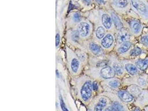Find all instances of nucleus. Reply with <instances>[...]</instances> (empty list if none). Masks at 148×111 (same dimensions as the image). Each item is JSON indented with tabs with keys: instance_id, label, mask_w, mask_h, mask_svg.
Wrapping results in <instances>:
<instances>
[{
	"instance_id": "1",
	"label": "nucleus",
	"mask_w": 148,
	"mask_h": 111,
	"mask_svg": "<svg viewBox=\"0 0 148 111\" xmlns=\"http://www.w3.org/2000/svg\"><path fill=\"white\" fill-rule=\"evenodd\" d=\"M122 84L127 87L135 84L143 89H148V74L145 72L135 76L124 77L122 80Z\"/></svg>"
},
{
	"instance_id": "2",
	"label": "nucleus",
	"mask_w": 148,
	"mask_h": 111,
	"mask_svg": "<svg viewBox=\"0 0 148 111\" xmlns=\"http://www.w3.org/2000/svg\"><path fill=\"white\" fill-rule=\"evenodd\" d=\"M135 11L141 18L140 21L144 24L148 23V5L143 0H130Z\"/></svg>"
},
{
	"instance_id": "3",
	"label": "nucleus",
	"mask_w": 148,
	"mask_h": 111,
	"mask_svg": "<svg viewBox=\"0 0 148 111\" xmlns=\"http://www.w3.org/2000/svg\"><path fill=\"white\" fill-rule=\"evenodd\" d=\"M126 27L128 28L135 38H138L143 34L144 25L138 19L131 18L127 21Z\"/></svg>"
},
{
	"instance_id": "4",
	"label": "nucleus",
	"mask_w": 148,
	"mask_h": 111,
	"mask_svg": "<svg viewBox=\"0 0 148 111\" xmlns=\"http://www.w3.org/2000/svg\"><path fill=\"white\" fill-rule=\"evenodd\" d=\"M121 61L126 73L130 76H135L143 73V72L137 68L132 59L123 60Z\"/></svg>"
},
{
	"instance_id": "5",
	"label": "nucleus",
	"mask_w": 148,
	"mask_h": 111,
	"mask_svg": "<svg viewBox=\"0 0 148 111\" xmlns=\"http://www.w3.org/2000/svg\"><path fill=\"white\" fill-rule=\"evenodd\" d=\"M134 37L132 35L128 28L125 26L120 31L116 32L115 42L116 45H120L124 42L134 40Z\"/></svg>"
},
{
	"instance_id": "6",
	"label": "nucleus",
	"mask_w": 148,
	"mask_h": 111,
	"mask_svg": "<svg viewBox=\"0 0 148 111\" xmlns=\"http://www.w3.org/2000/svg\"><path fill=\"white\" fill-rule=\"evenodd\" d=\"M137 42L135 41V40H130L116 45L115 48L116 52L119 55L126 56V58H127L129 52L137 43Z\"/></svg>"
},
{
	"instance_id": "7",
	"label": "nucleus",
	"mask_w": 148,
	"mask_h": 111,
	"mask_svg": "<svg viewBox=\"0 0 148 111\" xmlns=\"http://www.w3.org/2000/svg\"><path fill=\"white\" fill-rule=\"evenodd\" d=\"M111 61V66L114 70L115 73L116 74V76L118 78H124V76L127 74L121 61L118 60L115 56H112L110 60Z\"/></svg>"
},
{
	"instance_id": "8",
	"label": "nucleus",
	"mask_w": 148,
	"mask_h": 111,
	"mask_svg": "<svg viewBox=\"0 0 148 111\" xmlns=\"http://www.w3.org/2000/svg\"><path fill=\"white\" fill-rule=\"evenodd\" d=\"M92 82L90 80H87L82 84L80 90L81 97L84 101H87L92 95Z\"/></svg>"
},
{
	"instance_id": "9",
	"label": "nucleus",
	"mask_w": 148,
	"mask_h": 111,
	"mask_svg": "<svg viewBox=\"0 0 148 111\" xmlns=\"http://www.w3.org/2000/svg\"><path fill=\"white\" fill-rule=\"evenodd\" d=\"M135 106L143 110L148 106V89H143L139 96L135 99Z\"/></svg>"
},
{
	"instance_id": "10",
	"label": "nucleus",
	"mask_w": 148,
	"mask_h": 111,
	"mask_svg": "<svg viewBox=\"0 0 148 111\" xmlns=\"http://www.w3.org/2000/svg\"><path fill=\"white\" fill-rule=\"evenodd\" d=\"M115 37L112 33L109 32L101 39V45L102 48L105 49L109 50L113 49L114 46Z\"/></svg>"
},
{
	"instance_id": "11",
	"label": "nucleus",
	"mask_w": 148,
	"mask_h": 111,
	"mask_svg": "<svg viewBox=\"0 0 148 111\" xmlns=\"http://www.w3.org/2000/svg\"><path fill=\"white\" fill-rule=\"evenodd\" d=\"M117 97L124 103H134L135 98L133 97L127 89H121L116 92Z\"/></svg>"
},
{
	"instance_id": "12",
	"label": "nucleus",
	"mask_w": 148,
	"mask_h": 111,
	"mask_svg": "<svg viewBox=\"0 0 148 111\" xmlns=\"http://www.w3.org/2000/svg\"><path fill=\"white\" fill-rule=\"evenodd\" d=\"M99 75L101 78L105 80L110 79L116 77L114 70L110 65H107L101 68L99 72Z\"/></svg>"
},
{
	"instance_id": "13",
	"label": "nucleus",
	"mask_w": 148,
	"mask_h": 111,
	"mask_svg": "<svg viewBox=\"0 0 148 111\" xmlns=\"http://www.w3.org/2000/svg\"><path fill=\"white\" fill-rule=\"evenodd\" d=\"M90 26L88 23L81 22L77 26V31L81 37L87 38L90 34Z\"/></svg>"
},
{
	"instance_id": "14",
	"label": "nucleus",
	"mask_w": 148,
	"mask_h": 111,
	"mask_svg": "<svg viewBox=\"0 0 148 111\" xmlns=\"http://www.w3.org/2000/svg\"><path fill=\"white\" fill-rule=\"evenodd\" d=\"M133 62L143 73H145L148 69V56L144 58L137 57L133 59H132Z\"/></svg>"
},
{
	"instance_id": "15",
	"label": "nucleus",
	"mask_w": 148,
	"mask_h": 111,
	"mask_svg": "<svg viewBox=\"0 0 148 111\" xmlns=\"http://www.w3.org/2000/svg\"><path fill=\"white\" fill-rule=\"evenodd\" d=\"M148 53V51H147L145 49H143L139 45H135L129 52L127 58H132V59H133L135 58L140 57L143 55H146Z\"/></svg>"
},
{
	"instance_id": "16",
	"label": "nucleus",
	"mask_w": 148,
	"mask_h": 111,
	"mask_svg": "<svg viewBox=\"0 0 148 111\" xmlns=\"http://www.w3.org/2000/svg\"><path fill=\"white\" fill-rule=\"evenodd\" d=\"M101 22L102 25L107 31L115 30L111 16L108 14H103L101 15ZM116 31V30H115Z\"/></svg>"
},
{
	"instance_id": "17",
	"label": "nucleus",
	"mask_w": 148,
	"mask_h": 111,
	"mask_svg": "<svg viewBox=\"0 0 148 111\" xmlns=\"http://www.w3.org/2000/svg\"><path fill=\"white\" fill-rule=\"evenodd\" d=\"M69 64L70 69L73 73L76 74L79 72L81 68V61L78 57L71 56L69 60Z\"/></svg>"
},
{
	"instance_id": "18",
	"label": "nucleus",
	"mask_w": 148,
	"mask_h": 111,
	"mask_svg": "<svg viewBox=\"0 0 148 111\" xmlns=\"http://www.w3.org/2000/svg\"><path fill=\"white\" fill-rule=\"evenodd\" d=\"M106 81L108 87L113 90H119L122 85V81L119 78L115 77Z\"/></svg>"
},
{
	"instance_id": "19",
	"label": "nucleus",
	"mask_w": 148,
	"mask_h": 111,
	"mask_svg": "<svg viewBox=\"0 0 148 111\" xmlns=\"http://www.w3.org/2000/svg\"><path fill=\"white\" fill-rule=\"evenodd\" d=\"M110 16L112 18V21L113 22L116 32L120 31L122 28L125 27L123 21H121V19L117 14H115L114 12H112L110 14Z\"/></svg>"
},
{
	"instance_id": "20",
	"label": "nucleus",
	"mask_w": 148,
	"mask_h": 111,
	"mask_svg": "<svg viewBox=\"0 0 148 111\" xmlns=\"http://www.w3.org/2000/svg\"><path fill=\"white\" fill-rule=\"evenodd\" d=\"M112 111H129L124 103L119 101H113L110 106Z\"/></svg>"
},
{
	"instance_id": "21",
	"label": "nucleus",
	"mask_w": 148,
	"mask_h": 111,
	"mask_svg": "<svg viewBox=\"0 0 148 111\" xmlns=\"http://www.w3.org/2000/svg\"><path fill=\"white\" fill-rule=\"evenodd\" d=\"M90 51L95 55L101 56L104 53V50L101 46H99L94 42H91L88 46Z\"/></svg>"
},
{
	"instance_id": "22",
	"label": "nucleus",
	"mask_w": 148,
	"mask_h": 111,
	"mask_svg": "<svg viewBox=\"0 0 148 111\" xmlns=\"http://www.w3.org/2000/svg\"><path fill=\"white\" fill-rule=\"evenodd\" d=\"M137 43L141 45L143 49L148 52V32H143V34L138 38Z\"/></svg>"
},
{
	"instance_id": "23",
	"label": "nucleus",
	"mask_w": 148,
	"mask_h": 111,
	"mask_svg": "<svg viewBox=\"0 0 148 111\" xmlns=\"http://www.w3.org/2000/svg\"><path fill=\"white\" fill-rule=\"evenodd\" d=\"M127 90L130 93V94L134 97L135 99L141 93V91L143 89L136 85L132 84V85L127 86Z\"/></svg>"
},
{
	"instance_id": "24",
	"label": "nucleus",
	"mask_w": 148,
	"mask_h": 111,
	"mask_svg": "<svg viewBox=\"0 0 148 111\" xmlns=\"http://www.w3.org/2000/svg\"><path fill=\"white\" fill-rule=\"evenodd\" d=\"M108 104V99L106 97H101L95 106L94 111H102Z\"/></svg>"
},
{
	"instance_id": "25",
	"label": "nucleus",
	"mask_w": 148,
	"mask_h": 111,
	"mask_svg": "<svg viewBox=\"0 0 148 111\" xmlns=\"http://www.w3.org/2000/svg\"><path fill=\"white\" fill-rule=\"evenodd\" d=\"M95 36L98 40L103 39V38L107 34L106 29L102 26H99L95 30Z\"/></svg>"
},
{
	"instance_id": "26",
	"label": "nucleus",
	"mask_w": 148,
	"mask_h": 111,
	"mask_svg": "<svg viewBox=\"0 0 148 111\" xmlns=\"http://www.w3.org/2000/svg\"><path fill=\"white\" fill-rule=\"evenodd\" d=\"M113 4L115 7L119 9H124L129 5L128 0H113Z\"/></svg>"
},
{
	"instance_id": "27",
	"label": "nucleus",
	"mask_w": 148,
	"mask_h": 111,
	"mask_svg": "<svg viewBox=\"0 0 148 111\" xmlns=\"http://www.w3.org/2000/svg\"><path fill=\"white\" fill-rule=\"evenodd\" d=\"M72 20L74 23H80L82 20V16L81 14L78 12L74 13L72 16Z\"/></svg>"
},
{
	"instance_id": "28",
	"label": "nucleus",
	"mask_w": 148,
	"mask_h": 111,
	"mask_svg": "<svg viewBox=\"0 0 148 111\" xmlns=\"http://www.w3.org/2000/svg\"><path fill=\"white\" fill-rule=\"evenodd\" d=\"M77 56L79 60L82 61H84L86 60V54L83 52H78L77 53Z\"/></svg>"
},
{
	"instance_id": "29",
	"label": "nucleus",
	"mask_w": 148,
	"mask_h": 111,
	"mask_svg": "<svg viewBox=\"0 0 148 111\" xmlns=\"http://www.w3.org/2000/svg\"><path fill=\"white\" fill-rule=\"evenodd\" d=\"M60 104H61V108H62V111H68L67 108L66 107V105H65L64 103L63 98H62V97H61V96H60Z\"/></svg>"
},
{
	"instance_id": "30",
	"label": "nucleus",
	"mask_w": 148,
	"mask_h": 111,
	"mask_svg": "<svg viewBox=\"0 0 148 111\" xmlns=\"http://www.w3.org/2000/svg\"><path fill=\"white\" fill-rule=\"evenodd\" d=\"M99 86L98 84V83L97 81H94L92 82V88L93 90H94L95 92L98 91L99 90Z\"/></svg>"
},
{
	"instance_id": "31",
	"label": "nucleus",
	"mask_w": 148,
	"mask_h": 111,
	"mask_svg": "<svg viewBox=\"0 0 148 111\" xmlns=\"http://www.w3.org/2000/svg\"><path fill=\"white\" fill-rule=\"evenodd\" d=\"M60 43V35L59 34H57L56 36V46L58 47Z\"/></svg>"
},
{
	"instance_id": "32",
	"label": "nucleus",
	"mask_w": 148,
	"mask_h": 111,
	"mask_svg": "<svg viewBox=\"0 0 148 111\" xmlns=\"http://www.w3.org/2000/svg\"><path fill=\"white\" fill-rule=\"evenodd\" d=\"M132 111H141V110L140 108L135 106L134 108L133 109Z\"/></svg>"
},
{
	"instance_id": "33",
	"label": "nucleus",
	"mask_w": 148,
	"mask_h": 111,
	"mask_svg": "<svg viewBox=\"0 0 148 111\" xmlns=\"http://www.w3.org/2000/svg\"><path fill=\"white\" fill-rule=\"evenodd\" d=\"M104 1H105V0H95V1H96L98 3H99V4H102V3H103L104 2Z\"/></svg>"
},
{
	"instance_id": "34",
	"label": "nucleus",
	"mask_w": 148,
	"mask_h": 111,
	"mask_svg": "<svg viewBox=\"0 0 148 111\" xmlns=\"http://www.w3.org/2000/svg\"><path fill=\"white\" fill-rule=\"evenodd\" d=\"M83 2H84L86 3H87V4H89L90 2H91V1L92 0H82Z\"/></svg>"
},
{
	"instance_id": "35",
	"label": "nucleus",
	"mask_w": 148,
	"mask_h": 111,
	"mask_svg": "<svg viewBox=\"0 0 148 111\" xmlns=\"http://www.w3.org/2000/svg\"><path fill=\"white\" fill-rule=\"evenodd\" d=\"M104 111H112V109H111V107H110V106H109L108 107H107L106 109H105V110Z\"/></svg>"
},
{
	"instance_id": "36",
	"label": "nucleus",
	"mask_w": 148,
	"mask_h": 111,
	"mask_svg": "<svg viewBox=\"0 0 148 111\" xmlns=\"http://www.w3.org/2000/svg\"><path fill=\"white\" fill-rule=\"evenodd\" d=\"M143 110L144 111H148V106H146V107L144 108V109Z\"/></svg>"
},
{
	"instance_id": "37",
	"label": "nucleus",
	"mask_w": 148,
	"mask_h": 111,
	"mask_svg": "<svg viewBox=\"0 0 148 111\" xmlns=\"http://www.w3.org/2000/svg\"><path fill=\"white\" fill-rule=\"evenodd\" d=\"M56 75H57V77H59L60 75H59V73H58V71L57 70H56Z\"/></svg>"
},
{
	"instance_id": "38",
	"label": "nucleus",
	"mask_w": 148,
	"mask_h": 111,
	"mask_svg": "<svg viewBox=\"0 0 148 111\" xmlns=\"http://www.w3.org/2000/svg\"></svg>"
}]
</instances>
